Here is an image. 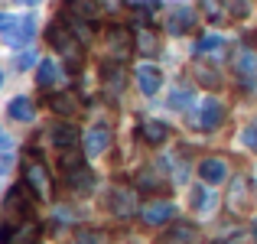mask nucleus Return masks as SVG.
<instances>
[{
  "mask_svg": "<svg viewBox=\"0 0 257 244\" xmlns=\"http://www.w3.org/2000/svg\"><path fill=\"white\" fill-rule=\"evenodd\" d=\"M134 7H147V10H160V0H134Z\"/></svg>",
  "mask_w": 257,
  "mask_h": 244,
  "instance_id": "nucleus-37",
  "label": "nucleus"
},
{
  "mask_svg": "<svg viewBox=\"0 0 257 244\" xmlns=\"http://www.w3.org/2000/svg\"><path fill=\"white\" fill-rule=\"evenodd\" d=\"M39 228L33 221H20L17 228H4L0 231V244H36Z\"/></svg>",
  "mask_w": 257,
  "mask_h": 244,
  "instance_id": "nucleus-2",
  "label": "nucleus"
},
{
  "mask_svg": "<svg viewBox=\"0 0 257 244\" xmlns=\"http://www.w3.org/2000/svg\"><path fill=\"white\" fill-rule=\"evenodd\" d=\"M17 4H26V7H33V4H39V0H17Z\"/></svg>",
  "mask_w": 257,
  "mask_h": 244,
  "instance_id": "nucleus-39",
  "label": "nucleus"
},
{
  "mask_svg": "<svg viewBox=\"0 0 257 244\" xmlns=\"http://www.w3.org/2000/svg\"><path fill=\"white\" fill-rule=\"evenodd\" d=\"M234 75L244 88H254L257 85V56L254 52H241L238 59H234Z\"/></svg>",
  "mask_w": 257,
  "mask_h": 244,
  "instance_id": "nucleus-3",
  "label": "nucleus"
},
{
  "mask_svg": "<svg viewBox=\"0 0 257 244\" xmlns=\"http://www.w3.org/2000/svg\"><path fill=\"white\" fill-rule=\"evenodd\" d=\"M221 117H225V107H221L218 98H205V101H202V117H199V124L205 127V131H215V127L221 124Z\"/></svg>",
  "mask_w": 257,
  "mask_h": 244,
  "instance_id": "nucleus-10",
  "label": "nucleus"
},
{
  "mask_svg": "<svg viewBox=\"0 0 257 244\" xmlns=\"http://www.w3.org/2000/svg\"><path fill=\"white\" fill-rule=\"evenodd\" d=\"M33 33H36V23H33V17H23V20H17V26H13V30L4 33V39H7L10 46H17V49H20V46H26V43L33 39Z\"/></svg>",
  "mask_w": 257,
  "mask_h": 244,
  "instance_id": "nucleus-8",
  "label": "nucleus"
},
{
  "mask_svg": "<svg viewBox=\"0 0 257 244\" xmlns=\"http://www.w3.org/2000/svg\"><path fill=\"white\" fill-rule=\"evenodd\" d=\"M72 13H78V17H85L88 23H94L98 20V7H94V0H69Z\"/></svg>",
  "mask_w": 257,
  "mask_h": 244,
  "instance_id": "nucleus-22",
  "label": "nucleus"
},
{
  "mask_svg": "<svg viewBox=\"0 0 257 244\" xmlns=\"http://www.w3.org/2000/svg\"><path fill=\"white\" fill-rule=\"evenodd\" d=\"M137 49L144 52V56H153V52L160 49V39L153 36L150 30H144V26H140V30H137Z\"/></svg>",
  "mask_w": 257,
  "mask_h": 244,
  "instance_id": "nucleus-21",
  "label": "nucleus"
},
{
  "mask_svg": "<svg viewBox=\"0 0 257 244\" xmlns=\"http://www.w3.org/2000/svg\"><path fill=\"white\" fill-rule=\"evenodd\" d=\"M195 72H199V81H202V85H218V72H215V69H202V65H199Z\"/></svg>",
  "mask_w": 257,
  "mask_h": 244,
  "instance_id": "nucleus-30",
  "label": "nucleus"
},
{
  "mask_svg": "<svg viewBox=\"0 0 257 244\" xmlns=\"http://www.w3.org/2000/svg\"><path fill=\"white\" fill-rule=\"evenodd\" d=\"M134 208H137V192L134 189H114L111 192V212L114 215L127 218V215H134Z\"/></svg>",
  "mask_w": 257,
  "mask_h": 244,
  "instance_id": "nucleus-7",
  "label": "nucleus"
},
{
  "mask_svg": "<svg viewBox=\"0 0 257 244\" xmlns=\"http://www.w3.org/2000/svg\"><path fill=\"white\" fill-rule=\"evenodd\" d=\"M221 4L228 7L231 17H247V13H251V4H247V0H221Z\"/></svg>",
  "mask_w": 257,
  "mask_h": 244,
  "instance_id": "nucleus-28",
  "label": "nucleus"
},
{
  "mask_svg": "<svg viewBox=\"0 0 257 244\" xmlns=\"http://www.w3.org/2000/svg\"><path fill=\"white\" fill-rule=\"evenodd\" d=\"M26 182H30L39 195H46V192H49V169H46L39 160L26 163Z\"/></svg>",
  "mask_w": 257,
  "mask_h": 244,
  "instance_id": "nucleus-11",
  "label": "nucleus"
},
{
  "mask_svg": "<svg viewBox=\"0 0 257 244\" xmlns=\"http://www.w3.org/2000/svg\"><path fill=\"white\" fill-rule=\"evenodd\" d=\"M195 241H199V231L192 225H176L173 231H166L160 238V244H195Z\"/></svg>",
  "mask_w": 257,
  "mask_h": 244,
  "instance_id": "nucleus-14",
  "label": "nucleus"
},
{
  "mask_svg": "<svg viewBox=\"0 0 257 244\" xmlns=\"http://www.w3.org/2000/svg\"><path fill=\"white\" fill-rule=\"evenodd\" d=\"M52 144L72 150V147L78 144V131H75L72 124H56V127H52Z\"/></svg>",
  "mask_w": 257,
  "mask_h": 244,
  "instance_id": "nucleus-15",
  "label": "nucleus"
},
{
  "mask_svg": "<svg viewBox=\"0 0 257 244\" xmlns=\"http://www.w3.org/2000/svg\"><path fill=\"white\" fill-rule=\"evenodd\" d=\"M75 244H98V234H94V231H82L75 238Z\"/></svg>",
  "mask_w": 257,
  "mask_h": 244,
  "instance_id": "nucleus-36",
  "label": "nucleus"
},
{
  "mask_svg": "<svg viewBox=\"0 0 257 244\" xmlns=\"http://www.w3.org/2000/svg\"><path fill=\"white\" fill-rule=\"evenodd\" d=\"M111 39H114V46H117V52L124 56L127 43H131V39H127V33H124V30H114V33H111Z\"/></svg>",
  "mask_w": 257,
  "mask_h": 244,
  "instance_id": "nucleus-31",
  "label": "nucleus"
},
{
  "mask_svg": "<svg viewBox=\"0 0 257 244\" xmlns=\"http://www.w3.org/2000/svg\"><path fill=\"white\" fill-rule=\"evenodd\" d=\"M17 20H20V17H10V13H0V33L13 30V26H17Z\"/></svg>",
  "mask_w": 257,
  "mask_h": 244,
  "instance_id": "nucleus-32",
  "label": "nucleus"
},
{
  "mask_svg": "<svg viewBox=\"0 0 257 244\" xmlns=\"http://www.w3.org/2000/svg\"><path fill=\"white\" fill-rule=\"evenodd\" d=\"M0 85H4V72H0Z\"/></svg>",
  "mask_w": 257,
  "mask_h": 244,
  "instance_id": "nucleus-41",
  "label": "nucleus"
},
{
  "mask_svg": "<svg viewBox=\"0 0 257 244\" xmlns=\"http://www.w3.org/2000/svg\"><path fill=\"white\" fill-rule=\"evenodd\" d=\"M195 26V13L189 10V7H173L170 17H166V30L173 33V36H182V33H189Z\"/></svg>",
  "mask_w": 257,
  "mask_h": 244,
  "instance_id": "nucleus-4",
  "label": "nucleus"
},
{
  "mask_svg": "<svg viewBox=\"0 0 257 244\" xmlns=\"http://www.w3.org/2000/svg\"><path fill=\"white\" fill-rule=\"evenodd\" d=\"M238 140L247 147V150H257V120H254V124H247L244 131H241V137H238Z\"/></svg>",
  "mask_w": 257,
  "mask_h": 244,
  "instance_id": "nucleus-29",
  "label": "nucleus"
},
{
  "mask_svg": "<svg viewBox=\"0 0 257 244\" xmlns=\"http://www.w3.org/2000/svg\"><path fill=\"white\" fill-rule=\"evenodd\" d=\"M173 215H176L173 202H153V205L144 212V221H147L150 228H160V225H166V221H170Z\"/></svg>",
  "mask_w": 257,
  "mask_h": 244,
  "instance_id": "nucleus-12",
  "label": "nucleus"
},
{
  "mask_svg": "<svg viewBox=\"0 0 257 244\" xmlns=\"http://www.w3.org/2000/svg\"><path fill=\"white\" fill-rule=\"evenodd\" d=\"M254 241H257V218H254Z\"/></svg>",
  "mask_w": 257,
  "mask_h": 244,
  "instance_id": "nucleus-40",
  "label": "nucleus"
},
{
  "mask_svg": "<svg viewBox=\"0 0 257 244\" xmlns=\"http://www.w3.org/2000/svg\"><path fill=\"white\" fill-rule=\"evenodd\" d=\"M212 205H215V195L208 192V182H205V186H195L192 189V208L205 215V212H212Z\"/></svg>",
  "mask_w": 257,
  "mask_h": 244,
  "instance_id": "nucleus-18",
  "label": "nucleus"
},
{
  "mask_svg": "<svg viewBox=\"0 0 257 244\" xmlns=\"http://www.w3.org/2000/svg\"><path fill=\"white\" fill-rule=\"evenodd\" d=\"M189 101H192V91H189L186 85H176V88H173L170 104H173V107H189Z\"/></svg>",
  "mask_w": 257,
  "mask_h": 244,
  "instance_id": "nucleus-27",
  "label": "nucleus"
},
{
  "mask_svg": "<svg viewBox=\"0 0 257 244\" xmlns=\"http://www.w3.org/2000/svg\"><path fill=\"white\" fill-rule=\"evenodd\" d=\"M199 176H202V182H208V186H218V182H225V176H228V163L221 157H208V160L199 163Z\"/></svg>",
  "mask_w": 257,
  "mask_h": 244,
  "instance_id": "nucleus-5",
  "label": "nucleus"
},
{
  "mask_svg": "<svg viewBox=\"0 0 257 244\" xmlns=\"http://www.w3.org/2000/svg\"><path fill=\"white\" fill-rule=\"evenodd\" d=\"M59 78H62V69L56 65V59H43V62H39V72H36V81L43 88H49V85H56Z\"/></svg>",
  "mask_w": 257,
  "mask_h": 244,
  "instance_id": "nucleus-16",
  "label": "nucleus"
},
{
  "mask_svg": "<svg viewBox=\"0 0 257 244\" xmlns=\"http://www.w3.org/2000/svg\"><path fill=\"white\" fill-rule=\"evenodd\" d=\"M23 192H26L23 186L10 189V195H7V212H10V215H20V212H26V202H23Z\"/></svg>",
  "mask_w": 257,
  "mask_h": 244,
  "instance_id": "nucleus-24",
  "label": "nucleus"
},
{
  "mask_svg": "<svg viewBox=\"0 0 257 244\" xmlns=\"http://www.w3.org/2000/svg\"><path fill=\"white\" fill-rule=\"evenodd\" d=\"M33 62H36V52L30 49V52H23V56H20V62H17V65H20V69H30Z\"/></svg>",
  "mask_w": 257,
  "mask_h": 244,
  "instance_id": "nucleus-35",
  "label": "nucleus"
},
{
  "mask_svg": "<svg viewBox=\"0 0 257 244\" xmlns=\"http://www.w3.org/2000/svg\"><path fill=\"white\" fill-rule=\"evenodd\" d=\"M46 39H49L59 52H65L69 62H72V69H75V33H69V26H65V23H52L49 33H46Z\"/></svg>",
  "mask_w": 257,
  "mask_h": 244,
  "instance_id": "nucleus-1",
  "label": "nucleus"
},
{
  "mask_svg": "<svg viewBox=\"0 0 257 244\" xmlns=\"http://www.w3.org/2000/svg\"><path fill=\"white\" fill-rule=\"evenodd\" d=\"M111 144V131L107 127H91L85 134V157H101Z\"/></svg>",
  "mask_w": 257,
  "mask_h": 244,
  "instance_id": "nucleus-6",
  "label": "nucleus"
},
{
  "mask_svg": "<svg viewBox=\"0 0 257 244\" xmlns=\"http://www.w3.org/2000/svg\"><path fill=\"white\" fill-rule=\"evenodd\" d=\"M7 111H10V117H13V120H26V124H30L33 114H36V111H33V101H30V98H23V94H20V98H13Z\"/></svg>",
  "mask_w": 257,
  "mask_h": 244,
  "instance_id": "nucleus-17",
  "label": "nucleus"
},
{
  "mask_svg": "<svg viewBox=\"0 0 257 244\" xmlns=\"http://www.w3.org/2000/svg\"><path fill=\"white\" fill-rule=\"evenodd\" d=\"M137 85L144 94H157L160 85H163V75H160V69H153V65H140L137 69Z\"/></svg>",
  "mask_w": 257,
  "mask_h": 244,
  "instance_id": "nucleus-13",
  "label": "nucleus"
},
{
  "mask_svg": "<svg viewBox=\"0 0 257 244\" xmlns=\"http://www.w3.org/2000/svg\"><path fill=\"white\" fill-rule=\"evenodd\" d=\"M10 147H13L10 134H4V131H0V153H7V150H10Z\"/></svg>",
  "mask_w": 257,
  "mask_h": 244,
  "instance_id": "nucleus-38",
  "label": "nucleus"
},
{
  "mask_svg": "<svg viewBox=\"0 0 257 244\" xmlns=\"http://www.w3.org/2000/svg\"><path fill=\"white\" fill-rule=\"evenodd\" d=\"M49 107L56 114H65V117H72V114L78 111V101H75V94H56V98L49 101Z\"/></svg>",
  "mask_w": 257,
  "mask_h": 244,
  "instance_id": "nucleus-20",
  "label": "nucleus"
},
{
  "mask_svg": "<svg viewBox=\"0 0 257 244\" xmlns=\"http://www.w3.org/2000/svg\"><path fill=\"white\" fill-rule=\"evenodd\" d=\"M65 182H69V189L72 192H91L94 189V173L91 169H85V166H72V169H65Z\"/></svg>",
  "mask_w": 257,
  "mask_h": 244,
  "instance_id": "nucleus-9",
  "label": "nucleus"
},
{
  "mask_svg": "<svg viewBox=\"0 0 257 244\" xmlns=\"http://www.w3.org/2000/svg\"><path fill=\"white\" fill-rule=\"evenodd\" d=\"M166 134H170V131H166V124H160V120H147V124H144V137L150 140V144H163Z\"/></svg>",
  "mask_w": 257,
  "mask_h": 244,
  "instance_id": "nucleus-23",
  "label": "nucleus"
},
{
  "mask_svg": "<svg viewBox=\"0 0 257 244\" xmlns=\"http://www.w3.org/2000/svg\"><path fill=\"white\" fill-rule=\"evenodd\" d=\"M228 202H231L234 208H244V205H247V182H244V179H238V182L231 186V195H228Z\"/></svg>",
  "mask_w": 257,
  "mask_h": 244,
  "instance_id": "nucleus-25",
  "label": "nucleus"
},
{
  "mask_svg": "<svg viewBox=\"0 0 257 244\" xmlns=\"http://www.w3.org/2000/svg\"><path fill=\"white\" fill-rule=\"evenodd\" d=\"M205 13L215 17V20H221V4H218V0H205Z\"/></svg>",
  "mask_w": 257,
  "mask_h": 244,
  "instance_id": "nucleus-33",
  "label": "nucleus"
},
{
  "mask_svg": "<svg viewBox=\"0 0 257 244\" xmlns=\"http://www.w3.org/2000/svg\"><path fill=\"white\" fill-rule=\"evenodd\" d=\"M62 166H65V169L82 166V157H78V153H65V157H62Z\"/></svg>",
  "mask_w": 257,
  "mask_h": 244,
  "instance_id": "nucleus-34",
  "label": "nucleus"
},
{
  "mask_svg": "<svg viewBox=\"0 0 257 244\" xmlns=\"http://www.w3.org/2000/svg\"><path fill=\"white\" fill-rule=\"evenodd\" d=\"M107 81H111L114 91H120V88H124V69H120V65H104V85Z\"/></svg>",
  "mask_w": 257,
  "mask_h": 244,
  "instance_id": "nucleus-26",
  "label": "nucleus"
},
{
  "mask_svg": "<svg viewBox=\"0 0 257 244\" xmlns=\"http://www.w3.org/2000/svg\"><path fill=\"white\" fill-rule=\"evenodd\" d=\"M195 52H199V56H221V52H225V39H221V36H212V33H208V36H202V39H199Z\"/></svg>",
  "mask_w": 257,
  "mask_h": 244,
  "instance_id": "nucleus-19",
  "label": "nucleus"
}]
</instances>
